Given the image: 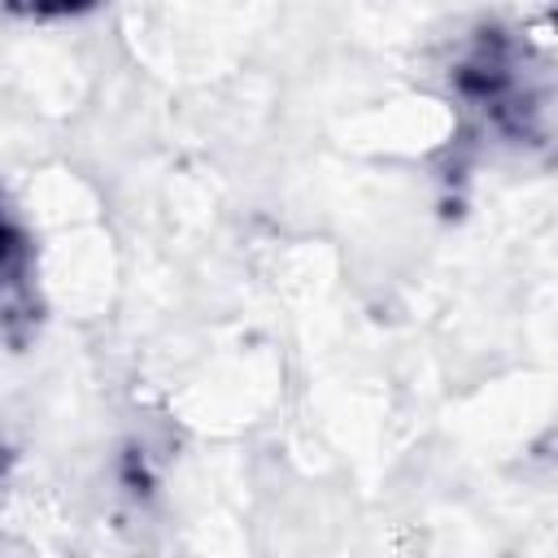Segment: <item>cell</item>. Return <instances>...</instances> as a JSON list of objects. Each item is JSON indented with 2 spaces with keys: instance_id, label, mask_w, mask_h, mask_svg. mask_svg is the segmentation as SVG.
<instances>
[{
  "instance_id": "2",
  "label": "cell",
  "mask_w": 558,
  "mask_h": 558,
  "mask_svg": "<svg viewBox=\"0 0 558 558\" xmlns=\"http://www.w3.org/2000/svg\"><path fill=\"white\" fill-rule=\"evenodd\" d=\"M35 248L13 209L0 196V327L13 344H22L26 327L39 318L35 314Z\"/></svg>"
},
{
  "instance_id": "3",
  "label": "cell",
  "mask_w": 558,
  "mask_h": 558,
  "mask_svg": "<svg viewBox=\"0 0 558 558\" xmlns=\"http://www.w3.org/2000/svg\"><path fill=\"white\" fill-rule=\"evenodd\" d=\"M0 471H4V449H0Z\"/></svg>"
},
{
  "instance_id": "1",
  "label": "cell",
  "mask_w": 558,
  "mask_h": 558,
  "mask_svg": "<svg viewBox=\"0 0 558 558\" xmlns=\"http://www.w3.org/2000/svg\"><path fill=\"white\" fill-rule=\"evenodd\" d=\"M453 87L466 109H475L493 131L501 135H532L541 113V92L532 87L527 48L497 26H484L462 61L453 65Z\"/></svg>"
}]
</instances>
